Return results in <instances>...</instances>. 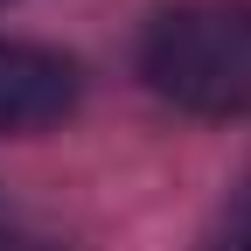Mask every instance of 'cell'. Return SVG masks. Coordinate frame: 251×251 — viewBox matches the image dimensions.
I'll return each mask as SVG.
<instances>
[{
    "mask_svg": "<svg viewBox=\"0 0 251 251\" xmlns=\"http://www.w3.org/2000/svg\"><path fill=\"white\" fill-rule=\"evenodd\" d=\"M140 77L202 119L251 112V0H181L140 35Z\"/></svg>",
    "mask_w": 251,
    "mask_h": 251,
    "instance_id": "obj_1",
    "label": "cell"
},
{
    "mask_svg": "<svg viewBox=\"0 0 251 251\" xmlns=\"http://www.w3.org/2000/svg\"><path fill=\"white\" fill-rule=\"evenodd\" d=\"M77 63L63 49H42V42H0V140L14 133H42V126L70 119L77 112Z\"/></svg>",
    "mask_w": 251,
    "mask_h": 251,
    "instance_id": "obj_2",
    "label": "cell"
},
{
    "mask_svg": "<svg viewBox=\"0 0 251 251\" xmlns=\"http://www.w3.org/2000/svg\"><path fill=\"white\" fill-rule=\"evenodd\" d=\"M202 251H251V175L224 196V209H216V224H209Z\"/></svg>",
    "mask_w": 251,
    "mask_h": 251,
    "instance_id": "obj_3",
    "label": "cell"
},
{
    "mask_svg": "<svg viewBox=\"0 0 251 251\" xmlns=\"http://www.w3.org/2000/svg\"><path fill=\"white\" fill-rule=\"evenodd\" d=\"M0 251H49L42 237H0Z\"/></svg>",
    "mask_w": 251,
    "mask_h": 251,
    "instance_id": "obj_4",
    "label": "cell"
}]
</instances>
